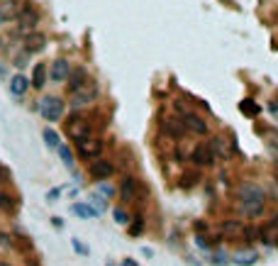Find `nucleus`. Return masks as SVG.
Here are the masks:
<instances>
[{
    "instance_id": "1",
    "label": "nucleus",
    "mask_w": 278,
    "mask_h": 266,
    "mask_svg": "<svg viewBox=\"0 0 278 266\" xmlns=\"http://www.w3.org/2000/svg\"><path fill=\"white\" fill-rule=\"evenodd\" d=\"M239 205L246 215L259 217L263 212V208H266V193L259 186H254V183H244L239 188Z\"/></svg>"
},
{
    "instance_id": "2",
    "label": "nucleus",
    "mask_w": 278,
    "mask_h": 266,
    "mask_svg": "<svg viewBox=\"0 0 278 266\" xmlns=\"http://www.w3.org/2000/svg\"><path fill=\"white\" fill-rule=\"evenodd\" d=\"M173 108H176V113L181 115V125H183V130H188V132H193V134H200V137L210 132L207 122H205L200 115H195L193 110L183 108L181 103H173Z\"/></svg>"
},
{
    "instance_id": "3",
    "label": "nucleus",
    "mask_w": 278,
    "mask_h": 266,
    "mask_svg": "<svg viewBox=\"0 0 278 266\" xmlns=\"http://www.w3.org/2000/svg\"><path fill=\"white\" fill-rule=\"evenodd\" d=\"M66 132H69V137L78 144V142L91 139V137H93V127H91V122H88V120H83L81 115H74V117L66 122Z\"/></svg>"
},
{
    "instance_id": "4",
    "label": "nucleus",
    "mask_w": 278,
    "mask_h": 266,
    "mask_svg": "<svg viewBox=\"0 0 278 266\" xmlns=\"http://www.w3.org/2000/svg\"><path fill=\"white\" fill-rule=\"evenodd\" d=\"M39 115H42L47 122L61 120V117H64V103H61V98H56V95L42 98V100H39Z\"/></svg>"
},
{
    "instance_id": "5",
    "label": "nucleus",
    "mask_w": 278,
    "mask_h": 266,
    "mask_svg": "<svg viewBox=\"0 0 278 266\" xmlns=\"http://www.w3.org/2000/svg\"><path fill=\"white\" fill-rule=\"evenodd\" d=\"M76 147H78V154H81L83 161H93V159H100V156H103L105 142H103L100 137H91V139H86V142H78Z\"/></svg>"
},
{
    "instance_id": "6",
    "label": "nucleus",
    "mask_w": 278,
    "mask_h": 266,
    "mask_svg": "<svg viewBox=\"0 0 278 266\" xmlns=\"http://www.w3.org/2000/svg\"><path fill=\"white\" fill-rule=\"evenodd\" d=\"M95 98H98V88H95V83H93V81H88L81 91L71 93V108H74V110H81V108L91 105Z\"/></svg>"
},
{
    "instance_id": "7",
    "label": "nucleus",
    "mask_w": 278,
    "mask_h": 266,
    "mask_svg": "<svg viewBox=\"0 0 278 266\" xmlns=\"http://www.w3.org/2000/svg\"><path fill=\"white\" fill-rule=\"evenodd\" d=\"M15 20H18V32H32L39 22V13L32 5H22Z\"/></svg>"
},
{
    "instance_id": "8",
    "label": "nucleus",
    "mask_w": 278,
    "mask_h": 266,
    "mask_svg": "<svg viewBox=\"0 0 278 266\" xmlns=\"http://www.w3.org/2000/svg\"><path fill=\"white\" fill-rule=\"evenodd\" d=\"M112 171H115V166H112L110 159H93L91 166H88V176H91L93 181H108L112 176Z\"/></svg>"
},
{
    "instance_id": "9",
    "label": "nucleus",
    "mask_w": 278,
    "mask_h": 266,
    "mask_svg": "<svg viewBox=\"0 0 278 266\" xmlns=\"http://www.w3.org/2000/svg\"><path fill=\"white\" fill-rule=\"evenodd\" d=\"M139 178L137 176H132V173H125V178H122V183H120V198L125 200V203H132L137 195H139Z\"/></svg>"
},
{
    "instance_id": "10",
    "label": "nucleus",
    "mask_w": 278,
    "mask_h": 266,
    "mask_svg": "<svg viewBox=\"0 0 278 266\" xmlns=\"http://www.w3.org/2000/svg\"><path fill=\"white\" fill-rule=\"evenodd\" d=\"M190 161H193L198 169H210V166L215 164V156H212L207 144H198V147L193 149V154H190Z\"/></svg>"
},
{
    "instance_id": "11",
    "label": "nucleus",
    "mask_w": 278,
    "mask_h": 266,
    "mask_svg": "<svg viewBox=\"0 0 278 266\" xmlns=\"http://www.w3.org/2000/svg\"><path fill=\"white\" fill-rule=\"evenodd\" d=\"M207 147H210V152H212V156H215V161H217V159H224V161H227V159H229V154H232L229 142H227L224 137H220V134H217V137H212V139L207 142Z\"/></svg>"
},
{
    "instance_id": "12",
    "label": "nucleus",
    "mask_w": 278,
    "mask_h": 266,
    "mask_svg": "<svg viewBox=\"0 0 278 266\" xmlns=\"http://www.w3.org/2000/svg\"><path fill=\"white\" fill-rule=\"evenodd\" d=\"M71 74V64L66 61V59H56L54 64H52V71H49V78L54 81V83H64L66 78Z\"/></svg>"
},
{
    "instance_id": "13",
    "label": "nucleus",
    "mask_w": 278,
    "mask_h": 266,
    "mask_svg": "<svg viewBox=\"0 0 278 266\" xmlns=\"http://www.w3.org/2000/svg\"><path fill=\"white\" fill-rule=\"evenodd\" d=\"M66 81H69V93H76V91H81L91 81V76H88L86 69H71V74H69Z\"/></svg>"
},
{
    "instance_id": "14",
    "label": "nucleus",
    "mask_w": 278,
    "mask_h": 266,
    "mask_svg": "<svg viewBox=\"0 0 278 266\" xmlns=\"http://www.w3.org/2000/svg\"><path fill=\"white\" fill-rule=\"evenodd\" d=\"M44 44H47V37L42 32H30L25 37V54H37L44 49Z\"/></svg>"
},
{
    "instance_id": "15",
    "label": "nucleus",
    "mask_w": 278,
    "mask_h": 266,
    "mask_svg": "<svg viewBox=\"0 0 278 266\" xmlns=\"http://www.w3.org/2000/svg\"><path fill=\"white\" fill-rule=\"evenodd\" d=\"M161 130H164L168 137H173V139H181V137L185 134L181 120H176V117H166V120L161 122Z\"/></svg>"
},
{
    "instance_id": "16",
    "label": "nucleus",
    "mask_w": 278,
    "mask_h": 266,
    "mask_svg": "<svg viewBox=\"0 0 278 266\" xmlns=\"http://www.w3.org/2000/svg\"><path fill=\"white\" fill-rule=\"evenodd\" d=\"M27 88H30V81L22 76V74L10 78V93L15 95V98H22V95L27 93Z\"/></svg>"
},
{
    "instance_id": "17",
    "label": "nucleus",
    "mask_w": 278,
    "mask_h": 266,
    "mask_svg": "<svg viewBox=\"0 0 278 266\" xmlns=\"http://www.w3.org/2000/svg\"><path fill=\"white\" fill-rule=\"evenodd\" d=\"M256 261H259V254L254 249H244V251L234 254V264L237 266H254Z\"/></svg>"
},
{
    "instance_id": "18",
    "label": "nucleus",
    "mask_w": 278,
    "mask_h": 266,
    "mask_svg": "<svg viewBox=\"0 0 278 266\" xmlns=\"http://www.w3.org/2000/svg\"><path fill=\"white\" fill-rule=\"evenodd\" d=\"M30 83H32V88H37V91L47 86V66H44V64H37V66H35L32 81H30Z\"/></svg>"
},
{
    "instance_id": "19",
    "label": "nucleus",
    "mask_w": 278,
    "mask_h": 266,
    "mask_svg": "<svg viewBox=\"0 0 278 266\" xmlns=\"http://www.w3.org/2000/svg\"><path fill=\"white\" fill-rule=\"evenodd\" d=\"M71 210H74L78 217H83V220H88V217H98V210L93 208L91 203H76Z\"/></svg>"
},
{
    "instance_id": "20",
    "label": "nucleus",
    "mask_w": 278,
    "mask_h": 266,
    "mask_svg": "<svg viewBox=\"0 0 278 266\" xmlns=\"http://www.w3.org/2000/svg\"><path fill=\"white\" fill-rule=\"evenodd\" d=\"M239 110H241L244 115H249V117H256V115L261 113V108L256 105V103H254V100H251V98H244V100H241Z\"/></svg>"
},
{
    "instance_id": "21",
    "label": "nucleus",
    "mask_w": 278,
    "mask_h": 266,
    "mask_svg": "<svg viewBox=\"0 0 278 266\" xmlns=\"http://www.w3.org/2000/svg\"><path fill=\"white\" fill-rule=\"evenodd\" d=\"M18 13H20V5L18 3H3V8H0V18L3 20H10V18H18Z\"/></svg>"
},
{
    "instance_id": "22",
    "label": "nucleus",
    "mask_w": 278,
    "mask_h": 266,
    "mask_svg": "<svg viewBox=\"0 0 278 266\" xmlns=\"http://www.w3.org/2000/svg\"><path fill=\"white\" fill-rule=\"evenodd\" d=\"M15 208H18V200H15L10 193H3V190H0V210H5V212H13Z\"/></svg>"
},
{
    "instance_id": "23",
    "label": "nucleus",
    "mask_w": 278,
    "mask_h": 266,
    "mask_svg": "<svg viewBox=\"0 0 278 266\" xmlns=\"http://www.w3.org/2000/svg\"><path fill=\"white\" fill-rule=\"evenodd\" d=\"M198 181H200V173L198 171H185L183 176H181V188H185V190L193 188Z\"/></svg>"
},
{
    "instance_id": "24",
    "label": "nucleus",
    "mask_w": 278,
    "mask_h": 266,
    "mask_svg": "<svg viewBox=\"0 0 278 266\" xmlns=\"http://www.w3.org/2000/svg\"><path fill=\"white\" fill-rule=\"evenodd\" d=\"M44 142H47V147L56 149V147L61 144V139H59V132H56V130H52V127H47V130H44Z\"/></svg>"
},
{
    "instance_id": "25",
    "label": "nucleus",
    "mask_w": 278,
    "mask_h": 266,
    "mask_svg": "<svg viewBox=\"0 0 278 266\" xmlns=\"http://www.w3.org/2000/svg\"><path fill=\"white\" fill-rule=\"evenodd\" d=\"M56 152H59V156H61V161H64V164H66L69 169L74 166V154H71V149H69L66 144H59V147H56Z\"/></svg>"
},
{
    "instance_id": "26",
    "label": "nucleus",
    "mask_w": 278,
    "mask_h": 266,
    "mask_svg": "<svg viewBox=\"0 0 278 266\" xmlns=\"http://www.w3.org/2000/svg\"><path fill=\"white\" fill-rule=\"evenodd\" d=\"M144 232V217L142 215H137L134 220H130V234L132 237H139Z\"/></svg>"
},
{
    "instance_id": "27",
    "label": "nucleus",
    "mask_w": 278,
    "mask_h": 266,
    "mask_svg": "<svg viewBox=\"0 0 278 266\" xmlns=\"http://www.w3.org/2000/svg\"><path fill=\"white\" fill-rule=\"evenodd\" d=\"M222 232H229V234H241V225H237V222H222Z\"/></svg>"
},
{
    "instance_id": "28",
    "label": "nucleus",
    "mask_w": 278,
    "mask_h": 266,
    "mask_svg": "<svg viewBox=\"0 0 278 266\" xmlns=\"http://www.w3.org/2000/svg\"><path fill=\"white\" fill-rule=\"evenodd\" d=\"M115 220H117L120 225H130V215H127V212H125L122 208L115 210Z\"/></svg>"
},
{
    "instance_id": "29",
    "label": "nucleus",
    "mask_w": 278,
    "mask_h": 266,
    "mask_svg": "<svg viewBox=\"0 0 278 266\" xmlns=\"http://www.w3.org/2000/svg\"><path fill=\"white\" fill-rule=\"evenodd\" d=\"M241 234L249 239V242H254L256 237H259V229H254V227H241Z\"/></svg>"
},
{
    "instance_id": "30",
    "label": "nucleus",
    "mask_w": 278,
    "mask_h": 266,
    "mask_svg": "<svg viewBox=\"0 0 278 266\" xmlns=\"http://www.w3.org/2000/svg\"><path fill=\"white\" fill-rule=\"evenodd\" d=\"M0 244H3V247H13L15 242L10 239V234H5V232H0Z\"/></svg>"
},
{
    "instance_id": "31",
    "label": "nucleus",
    "mask_w": 278,
    "mask_h": 266,
    "mask_svg": "<svg viewBox=\"0 0 278 266\" xmlns=\"http://www.w3.org/2000/svg\"><path fill=\"white\" fill-rule=\"evenodd\" d=\"M268 152H271V156L276 159V164H278V142H268Z\"/></svg>"
},
{
    "instance_id": "32",
    "label": "nucleus",
    "mask_w": 278,
    "mask_h": 266,
    "mask_svg": "<svg viewBox=\"0 0 278 266\" xmlns=\"http://www.w3.org/2000/svg\"><path fill=\"white\" fill-rule=\"evenodd\" d=\"M195 239H198V247L200 249H210V239H207V237H200V234H198Z\"/></svg>"
},
{
    "instance_id": "33",
    "label": "nucleus",
    "mask_w": 278,
    "mask_h": 266,
    "mask_svg": "<svg viewBox=\"0 0 278 266\" xmlns=\"http://www.w3.org/2000/svg\"><path fill=\"white\" fill-rule=\"evenodd\" d=\"M74 249H76V251H78V254H83V256L88 254V247H83V244H81L78 239H74Z\"/></svg>"
},
{
    "instance_id": "34",
    "label": "nucleus",
    "mask_w": 278,
    "mask_h": 266,
    "mask_svg": "<svg viewBox=\"0 0 278 266\" xmlns=\"http://www.w3.org/2000/svg\"><path fill=\"white\" fill-rule=\"evenodd\" d=\"M27 57H30V54H22V57H18V59H15V66H18V69L27 66V64H25V61H27Z\"/></svg>"
},
{
    "instance_id": "35",
    "label": "nucleus",
    "mask_w": 278,
    "mask_h": 266,
    "mask_svg": "<svg viewBox=\"0 0 278 266\" xmlns=\"http://www.w3.org/2000/svg\"><path fill=\"white\" fill-rule=\"evenodd\" d=\"M59 193H61V190H59V188L49 190V195H47V198H49V200H56V198H59Z\"/></svg>"
},
{
    "instance_id": "36",
    "label": "nucleus",
    "mask_w": 278,
    "mask_h": 266,
    "mask_svg": "<svg viewBox=\"0 0 278 266\" xmlns=\"http://www.w3.org/2000/svg\"><path fill=\"white\" fill-rule=\"evenodd\" d=\"M122 266H139V264H137V261H132V259H125V261H122Z\"/></svg>"
},
{
    "instance_id": "37",
    "label": "nucleus",
    "mask_w": 278,
    "mask_h": 266,
    "mask_svg": "<svg viewBox=\"0 0 278 266\" xmlns=\"http://www.w3.org/2000/svg\"><path fill=\"white\" fill-rule=\"evenodd\" d=\"M271 110H273V113H278V98L273 100V103H271Z\"/></svg>"
},
{
    "instance_id": "38",
    "label": "nucleus",
    "mask_w": 278,
    "mask_h": 266,
    "mask_svg": "<svg viewBox=\"0 0 278 266\" xmlns=\"http://www.w3.org/2000/svg\"><path fill=\"white\" fill-rule=\"evenodd\" d=\"M0 266H10V264H5V261H0Z\"/></svg>"
},
{
    "instance_id": "39",
    "label": "nucleus",
    "mask_w": 278,
    "mask_h": 266,
    "mask_svg": "<svg viewBox=\"0 0 278 266\" xmlns=\"http://www.w3.org/2000/svg\"><path fill=\"white\" fill-rule=\"evenodd\" d=\"M3 22H5V20H3V18H0V27H3Z\"/></svg>"
}]
</instances>
